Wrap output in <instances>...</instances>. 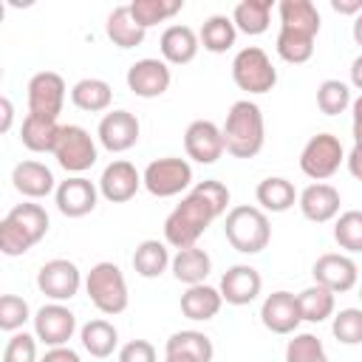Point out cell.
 <instances>
[{"mask_svg": "<svg viewBox=\"0 0 362 362\" xmlns=\"http://www.w3.org/2000/svg\"><path fill=\"white\" fill-rule=\"evenodd\" d=\"M229 206V187L206 178L198 181L184 198L181 204L167 215L164 221V240L173 249H187V246H198V238L209 229V223L221 215H226Z\"/></svg>", "mask_w": 362, "mask_h": 362, "instance_id": "cell-1", "label": "cell"}, {"mask_svg": "<svg viewBox=\"0 0 362 362\" xmlns=\"http://www.w3.org/2000/svg\"><path fill=\"white\" fill-rule=\"evenodd\" d=\"M221 130H223L226 153L235 158H255L263 150V141H266L263 110L249 99H238L229 107Z\"/></svg>", "mask_w": 362, "mask_h": 362, "instance_id": "cell-2", "label": "cell"}, {"mask_svg": "<svg viewBox=\"0 0 362 362\" xmlns=\"http://www.w3.org/2000/svg\"><path fill=\"white\" fill-rule=\"evenodd\" d=\"M48 212L40 204H17L8 209V215L0 221V252L6 257L25 255L34 243H40L48 235Z\"/></svg>", "mask_w": 362, "mask_h": 362, "instance_id": "cell-3", "label": "cell"}, {"mask_svg": "<svg viewBox=\"0 0 362 362\" xmlns=\"http://www.w3.org/2000/svg\"><path fill=\"white\" fill-rule=\"evenodd\" d=\"M223 235H226V240H229V246L235 252H240V255H257L272 240V223H269V215L260 206L240 204V206H232L226 212Z\"/></svg>", "mask_w": 362, "mask_h": 362, "instance_id": "cell-4", "label": "cell"}, {"mask_svg": "<svg viewBox=\"0 0 362 362\" xmlns=\"http://www.w3.org/2000/svg\"><path fill=\"white\" fill-rule=\"evenodd\" d=\"M85 291L90 297V303L96 305V311L116 317L127 308L130 294H127V280L122 274V269L110 260H102L96 266H90V272L85 274Z\"/></svg>", "mask_w": 362, "mask_h": 362, "instance_id": "cell-5", "label": "cell"}, {"mask_svg": "<svg viewBox=\"0 0 362 362\" xmlns=\"http://www.w3.org/2000/svg\"><path fill=\"white\" fill-rule=\"evenodd\" d=\"M232 79L246 93H269L277 85V68L257 45H246L232 59Z\"/></svg>", "mask_w": 362, "mask_h": 362, "instance_id": "cell-6", "label": "cell"}, {"mask_svg": "<svg viewBox=\"0 0 362 362\" xmlns=\"http://www.w3.org/2000/svg\"><path fill=\"white\" fill-rule=\"evenodd\" d=\"M144 189L156 198H173L181 195L189 184H192V167L187 158H175V156H164V158H153L144 173H141Z\"/></svg>", "mask_w": 362, "mask_h": 362, "instance_id": "cell-7", "label": "cell"}, {"mask_svg": "<svg viewBox=\"0 0 362 362\" xmlns=\"http://www.w3.org/2000/svg\"><path fill=\"white\" fill-rule=\"evenodd\" d=\"M54 158H57V164L65 173L82 175L99 158L96 141H93V136L85 127H79V124H62L59 139H57V147H54Z\"/></svg>", "mask_w": 362, "mask_h": 362, "instance_id": "cell-8", "label": "cell"}, {"mask_svg": "<svg viewBox=\"0 0 362 362\" xmlns=\"http://www.w3.org/2000/svg\"><path fill=\"white\" fill-rule=\"evenodd\" d=\"M345 161V150L342 141L334 133H317L305 141L303 153H300V170L311 178V181H325L331 178L339 164Z\"/></svg>", "mask_w": 362, "mask_h": 362, "instance_id": "cell-9", "label": "cell"}, {"mask_svg": "<svg viewBox=\"0 0 362 362\" xmlns=\"http://www.w3.org/2000/svg\"><path fill=\"white\" fill-rule=\"evenodd\" d=\"M79 286H82V272L74 260L54 257V260L42 263L40 272H37V288L51 303H65V300L76 297Z\"/></svg>", "mask_w": 362, "mask_h": 362, "instance_id": "cell-10", "label": "cell"}, {"mask_svg": "<svg viewBox=\"0 0 362 362\" xmlns=\"http://www.w3.org/2000/svg\"><path fill=\"white\" fill-rule=\"evenodd\" d=\"M28 113L57 119L65 105V79L57 71H40L28 79Z\"/></svg>", "mask_w": 362, "mask_h": 362, "instance_id": "cell-11", "label": "cell"}, {"mask_svg": "<svg viewBox=\"0 0 362 362\" xmlns=\"http://www.w3.org/2000/svg\"><path fill=\"white\" fill-rule=\"evenodd\" d=\"M34 337L48 345V348H59L68 345V339L76 331V314L62 305V303H48L34 314Z\"/></svg>", "mask_w": 362, "mask_h": 362, "instance_id": "cell-12", "label": "cell"}, {"mask_svg": "<svg viewBox=\"0 0 362 362\" xmlns=\"http://www.w3.org/2000/svg\"><path fill=\"white\" fill-rule=\"evenodd\" d=\"M127 88L141 96V99H156L161 93L170 90V82H173V74H170V65L164 59H156V57H144V59H136L130 68H127Z\"/></svg>", "mask_w": 362, "mask_h": 362, "instance_id": "cell-13", "label": "cell"}, {"mask_svg": "<svg viewBox=\"0 0 362 362\" xmlns=\"http://www.w3.org/2000/svg\"><path fill=\"white\" fill-rule=\"evenodd\" d=\"M54 201H57V209L65 218H85V215H90L96 209L99 187L85 175H71V178L57 184Z\"/></svg>", "mask_w": 362, "mask_h": 362, "instance_id": "cell-14", "label": "cell"}, {"mask_svg": "<svg viewBox=\"0 0 362 362\" xmlns=\"http://www.w3.org/2000/svg\"><path fill=\"white\" fill-rule=\"evenodd\" d=\"M184 150L198 164H215L226 150L223 130L209 119H195L184 130Z\"/></svg>", "mask_w": 362, "mask_h": 362, "instance_id": "cell-15", "label": "cell"}, {"mask_svg": "<svg viewBox=\"0 0 362 362\" xmlns=\"http://www.w3.org/2000/svg\"><path fill=\"white\" fill-rule=\"evenodd\" d=\"M311 274H314V283L325 286L334 294L351 291L359 283V266L348 255H339V252L320 255L314 260V266H311Z\"/></svg>", "mask_w": 362, "mask_h": 362, "instance_id": "cell-16", "label": "cell"}, {"mask_svg": "<svg viewBox=\"0 0 362 362\" xmlns=\"http://www.w3.org/2000/svg\"><path fill=\"white\" fill-rule=\"evenodd\" d=\"M139 133H141V124H139L136 113H130V110H107L96 127L99 144L110 153H124V150L136 147Z\"/></svg>", "mask_w": 362, "mask_h": 362, "instance_id": "cell-17", "label": "cell"}, {"mask_svg": "<svg viewBox=\"0 0 362 362\" xmlns=\"http://www.w3.org/2000/svg\"><path fill=\"white\" fill-rule=\"evenodd\" d=\"M139 187H144L141 173H139L130 161H124V158L110 161V164L102 170V175H99V195H102L105 201H110V204H124V201H130V198L139 192Z\"/></svg>", "mask_w": 362, "mask_h": 362, "instance_id": "cell-18", "label": "cell"}, {"mask_svg": "<svg viewBox=\"0 0 362 362\" xmlns=\"http://www.w3.org/2000/svg\"><path fill=\"white\" fill-rule=\"evenodd\" d=\"M260 322L272 334H280V337L297 334V325L303 322L297 294H291V291H272L263 300V305H260Z\"/></svg>", "mask_w": 362, "mask_h": 362, "instance_id": "cell-19", "label": "cell"}, {"mask_svg": "<svg viewBox=\"0 0 362 362\" xmlns=\"http://www.w3.org/2000/svg\"><path fill=\"white\" fill-rule=\"evenodd\" d=\"M260 288H263V277L249 263L229 266L223 272V277H221V286H218L223 303H229V305H249V303H255Z\"/></svg>", "mask_w": 362, "mask_h": 362, "instance_id": "cell-20", "label": "cell"}, {"mask_svg": "<svg viewBox=\"0 0 362 362\" xmlns=\"http://www.w3.org/2000/svg\"><path fill=\"white\" fill-rule=\"evenodd\" d=\"M339 189L325 184V181H317V184H308L300 198H297V206L303 212L305 221L311 223H328L339 215Z\"/></svg>", "mask_w": 362, "mask_h": 362, "instance_id": "cell-21", "label": "cell"}, {"mask_svg": "<svg viewBox=\"0 0 362 362\" xmlns=\"http://www.w3.org/2000/svg\"><path fill=\"white\" fill-rule=\"evenodd\" d=\"M11 184L20 195L31 198V201H40L51 192H57V181H54V173L42 164V161H34V158H25L20 164H14L11 170Z\"/></svg>", "mask_w": 362, "mask_h": 362, "instance_id": "cell-22", "label": "cell"}, {"mask_svg": "<svg viewBox=\"0 0 362 362\" xmlns=\"http://www.w3.org/2000/svg\"><path fill=\"white\" fill-rule=\"evenodd\" d=\"M158 48H161V57H164L167 65H187V62L195 59V54L201 48V40L189 25L175 23V25H167L161 31Z\"/></svg>", "mask_w": 362, "mask_h": 362, "instance_id": "cell-23", "label": "cell"}, {"mask_svg": "<svg viewBox=\"0 0 362 362\" xmlns=\"http://www.w3.org/2000/svg\"><path fill=\"white\" fill-rule=\"evenodd\" d=\"M170 272L178 283H184L187 288L189 286H201L209 272H212V257L198 249V246H187V249H178L173 255V263H170Z\"/></svg>", "mask_w": 362, "mask_h": 362, "instance_id": "cell-24", "label": "cell"}, {"mask_svg": "<svg viewBox=\"0 0 362 362\" xmlns=\"http://www.w3.org/2000/svg\"><path fill=\"white\" fill-rule=\"evenodd\" d=\"M105 34L107 40L116 45V48H136L144 42L147 37V28L139 25V20L133 17L130 6H116L110 14H107V23H105Z\"/></svg>", "mask_w": 362, "mask_h": 362, "instance_id": "cell-25", "label": "cell"}, {"mask_svg": "<svg viewBox=\"0 0 362 362\" xmlns=\"http://www.w3.org/2000/svg\"><path fill=\"white\" fill-rule=\"evenodd\" d=\"M277 14H280V28L286 31H300L308 37L320 34V11L311 0H280Z\"/></svg>", "mask_w": 362, "mask_h": 362, "instance_id": "cell-26", "label": "cell"}, {"mask_svg": "<svg viewBox=\"0 0 362 362\" xmlns=\"http://www.w3.org/2000/svg\"><path fill=\"white\" fill-rule=\"evenodd\" d=\"M62 124L57 119H45V116H34L25 113L23 127H20V141L31 150V153H54L57 139H59Z\"/></svg>", "mask_w": 362, "mask_h": 362, "instance_id": "cell-27", "label": "cell"}, {"mask_svg": "<svg viewBox=\"0 0 362 362\" xmlns=\"http://www.w3.org/2000/svg\"><path fill=\"white\" fill-rule=\"evenodd\" d=\"M223 305V297L218 288L201 283V286H189L184 294H181V314L187 320H195V322H206L212 320Z\"/></svg>", "mask_w": 362, "mask_h": 362, "instance_id": "cell-28", "label": "cell"}, {"mask_svg": "<svg viewBox=\"0 0 362 362\" xmlns=\"http://www.w3.org/2000/svg\"><path fill=\"white\" fill-rule=\"evenodd\" d=\"M167 246H170L167 240H156V238L141 240L136 246V252H133V269H136V274L139 277H147V280L161 277L170 269V263H173Z\"/></svg>", "mask_w": 362, "mask_h": 362, "instance_id": "cell-29", "label": "cell"}, {"mask_svg": "<svg viewBox=\"0 0 362 362\" xmlns=\"http://www.w3.org/2000/svg\"><path fill=\"white\" fill-rule=\"evenodd\" d=\"M255 198H257V204H260L263 212H286V209H291L297 204L300 195H297V189H294V184L288 178L269 175V178H263L257 184Z\"/></svg>", "mask_w": 362, "mask_h": 362, "instance_id": "cell-30", "label": "cell"}, {"mask_svg": "<svg viewBox=\"0 0 362 362\" xmlns=\"http://www.w3.org/2000/svg\"><path fill=\"white\" fill-rule=\"evenodd\" d=\"M71 102L85 113H102L113 102V88L99 76H85L71 88Z\"/></svg>", "mask_w": 362, "mask_h": 362, "instance_id": "cell-31", "label": "cell"}, {"mask_svg": "<svg viewBox=\"0 0 362 362\" xmlns=\"http://www.w3.org/2000/svg\"><path fill=\"white\" fill-rule=\"evenodd\" d=\"M79 342H82V348L90 356L107 359L116 351V345H119V331H116L113 322H107V320L99 317V320H90V322H85L79 328Z\"/></svg>", "mask_w": 362, "mask_h": 362, "instance_id": "cell-32", "label": "cell"}, {"mask_svg": "<svg viewBox=\"0 0 362 362\" xmlns=\"http://www.w3.org/2000/svg\"><path fill=\"white\" fill-rule=\"evenodd\" d=\"M272 8H274L272 0H240L232 8V23H235L238 31H243L249 37H257L269 28Z\"/></svg>", "mask_w": 362, "mask_h": 362, "instance_id": "cell-33", "label": "cell"}, {"mask_svg": "<svg viewBox=\"0 0 362 362\" xmlns=\"http://www.w3.org/2000/svg\"><path fill=\"white\" fill-rule=\"evenodd\" d=\"M198 40H201V45H204L209 54H226V51L235 45V40H238V28H235L232 17H226V14H212V17L204 20V25H201V31H198Z\"/></svg>", "mask_w": 362, "mask_h": 362, "instance_id": "cell-34", "label": "cell"}, {"mask_svg": "<svg viewBox=\"0 0 362 362\" xmlns=\"http://www.w3.org/2000/svg\"><path fill=\"white\" fill-rule=\"evenodd\" d=\"M167 354H187V356H195L198 362H212L215 345H212V339H209L204 331L184 328V331L170 334V339H167Z\"/></svg>", "mask_w": 362, "mask_h": 362, "instance_id": "cell-35", "label": "cell"}, {"mask_svg": "<svg viewBox=\"0 0 362 362\" xmlns=\"http://www.w3.org/2000/svg\"><path fill=\"white\" fill-rule=\"evenodd\" d=\"M297 303H300L303 322H325L328 317H334V291H328L320 283L303 288L297 294Z\"/></svg>", "mask_w": 362, "mask_h": 362, "instance_id": "cell-36", "label": "cell"}, {"mask_svg": "<svg viewBox=\"0 0 362 362\" xmlns=\"http://www.w3.org/2000/svg\"><path fill=\"white\" fill-rule=\"evenodd\" d=\"M181 8H184V0H133V3H130L133 17H136L139 25H144V28L158 25V23L175 17Z\"/></svg>", "mask_w": 362, "mask_h": 362, "instance_id": "cell-37", "label": "cell"}, {"mask_svg": "<svg viewBox=\"0 0 362 362\" xmlns=\"http://www.w3.org/2000/svg\"><path fill=\"white\" fill-rule=\"evenodd\" d=\"M314 40H317V37L280 28V34H277V54H280L283 62L303 65V62H308V59L314 57Z\"/></svg>", "mask_w": 362, "mask_h": 362, "instance_id": "cell-38", "label": "cell"}, {"mask_svg": "<svg viewBox=\"0 0 362 362\" xmlns=\"http://www.w3.org/2000/svg\"><path fill=\"white\" fill-rule=\"evenodd\" d=\"M351 105H354V99H351V88H348L345 82H339V79H325V82H320V88H317V107H320L325 116H339V113H345Z\"/></svg>", "mask_w": 362, "mask_h": 362, "instance_id": "cell-39", "label": "cell"}, {"mask_svg": "<svg viewBox=\"0 0 362 362\" xmlns=\"http://www.w3.org/2000/svg\"><path fill=\"white\" fill-rule=\"evenodd\" d=\"M286 362H328V354H325V345L320 337L303 331V334H294L288 339Z\"/></svg>", "mask_w": 362, "mask_h": 362, "instance_id": "cell-40", "label": "cell"}, {"mask_svg": "<svg viewBox=\"0 0 362 362\" xmlns=\"http://www.w3.org/2000/svg\"><path fill=\"white\" fill-rule=\"evenodd\" d=\"M334 240L345 252H362V212L348 209L334 223Z\"/></svg>", "mask_w": 362, "mask_h": 362, "instance_id": "cell-41", "label": "cell"}, {"mask_svg": "<svg viewBox=\"0 0 362 362\" xmlns=\"http://www.w3.org/2000/svg\"><path fill=\"white\" fill-rule=\"evenodd\" d=\"M331 334L342 345H359L362 342V308H342L331 320Z\"/></svg>", "mask_w": 362, "mask_h": 362, "instance_id": "cell-42", "label": "cell"}, {"mask_svg": "<svg viewBox=\"0 0 362 362\" xmlns=\"http://www.w3.org/2000/svg\"><path fill=\"white\" fill-rule=\"evenodd\" d=\"M28 320H34V317H31V308L23 297H17V294H3L0 297V328L3 331L17 334Z\"/></svg>", "mask_w": 362, "mask_h": 362, "instance_id": "cell-43", "label": "cell"}, {"mask_svg": "<svg viewBox=\"0 0 362 362\" xmlns=\"http://www.w3.org/2000/svg\"><path fill=\"white\" fill-rule=\"evenodd\" d=\"M37 337L34 334H25V331H17L8 337L6 348H3V362H40L37 359Z\"/></svg>", "mask_w": 362, "mask_h": 362, "instance_id": "cell-44", "label": "cell"}, {"mask_svg": "<svg viewBox=\"0 0 362 362\" xmlns=\"http://www.w3.org/2000/svg\"><path fill=\"white\" fill-rule=\"evenodd\" d=\"M116 362H158V356H156L153 342H147V339H130V342H124L119 348Z\"/></svg>", "mask_w": 362, "mask_h": 362, "instance_id": "cell-45", "label": "cell"}, {"mask_svg": "<svg viewBox=\"0 0 362 362\" xmlns=\"http://www.w3.org/2000/svg\"><path fill=\"white\" fill-rule=\"evenodd\" d=\"M40 362H82V359H79V354H76L74 348L59 345V348H48Z\"/></svg>", "mask_w": 362, "mask_h": 362, "instance_id": "cell-46", "label": "cell"}, {"mask_svg": "<svg viewBox=\"0 0 362 362\" xmlns=\"http://www.w3.org/2000/svg\"><path fill=\"white\" fill-rule=\"evenodd\" d=\"M351 113H354V119H351V130H354V144H362V93L354 99V105H351Z\"/></svg>", "mask_w": 362, "mask_h": 362, "instance_id": "cell-47", "label": "cell"}, {"mask_svg": "<svg viewBox=\"0 0 362 362\" xmlns=\"http://www.w3.org/2000/svg\"><path fill=\"white\" fill-rule=\"evenodd\" d=\"M345 164H348V173L362 181V144H354L351 147V153L345 156Z\"/></svg>", "mask_w": 362, "mask_h": 362, "instance_id": "cell-48", "label": "cell"}, {"mask_svg": "<svg viewBox=\"0 0 362 362\" xmlns=\"http://www.w3.org/2000/svg\"><path fill=\"white\" fill-rule=\"evenodd\" d=\"M331 8L337 14H354V17H359L362 14V0H331Z\"/></svg>", "mask_w": 362, "mask_h": 362, "instance_id": "cell-49", "label": "cell"}, {"mask_svg": "<svg viewBox=\"0 0 362 362\" xmlns=\"http://www.w3.org/2000/svg\"><path fill=\"white\" fill-rule=\"evenodd\" d=\"M0 107H3L0 133H8V127H11V119H14V107H11V99H8V96H3V99H0Z\"/></svg>", "mask_w": 362, "mask_h": 362, "instance_id": "cell-50", "label": "cell"}, {"mask_svg": "<svg viewBox=\"0 0 362 362\" xmlns=\"http://www.w3.org/2000/svg\"><path fill=\"white\" fill-rule=\"evenodd\" d=\"M351 85L362 90V54H359V57L351 62Z\"/></svg>", "mask_w": 362, "mask_h": 362, "instance_id": "cell-51", "label": "cell"}, {"mask_svg": "<svg viewBox=\"0 0 362 362\" xmlns=\"http://www.w3.org/2000/svg\"><path fill=\"white\" fill-rule=\"evenodd\" d=\"M351 34H354V42L362 48V14L354 17V25H351Z\"/></svg>", "mask_w": 362, "mask_h": 362, "instance_id": "cell-52", "label": "cell"}, {"mask_svg": "<svg viewBox=\"0 0 362 362\" xmlns=\"http://www.w3.org/2000/svg\"><path fill=\"white\" fill-rule=\"evenodd\" d=\"M164 362H198L195 356H187V354H167Z\"/></svg>", "mask_w": 362, "mask_h": 362, "instance_id": "cell-53", "label": "cell"}, {"mask_svg": "<svg viewBox=\"0 0 362 362\" xmlns=\"http://www.w3.org/2000/svg\"><path fill=\"white\" fill-rule=\"evenodd\" d=\"M359 300H362V286H359Z\"/></svg>", "mask_w": 362, "mask_h": 362, "instance_id": "cell-54", "label": "cell"}]
</instances>
